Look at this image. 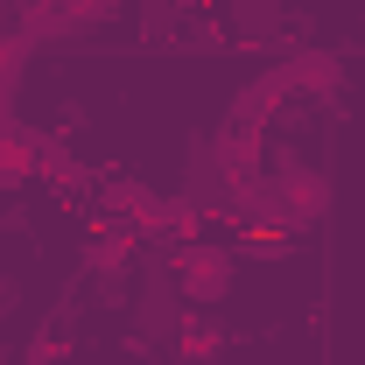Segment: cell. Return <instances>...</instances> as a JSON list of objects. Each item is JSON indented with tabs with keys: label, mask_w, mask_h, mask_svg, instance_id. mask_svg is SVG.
I'll return each mask as SVG.
<instances>
[{
	"label": "cell",
	"mask_w": 365,
	"mask_h": 365,
	"mask_svg": "<svg viewBox=\"0 0 365 365\" xmlns=\"http://www.w3.org/2000/svg\"><path fill=\"white\" fill-rule=\"evenodd\" d=\"M169 274H176V295L190 309H218L232 295V281H239V253L225 239H190V246L169 253Z\"/></svg>",
	"instance_id": "6da1fadb"
},
{
	"label": "cell",
	"mask_w": 365,
	"mask_h": 365,
	"mask_svg": "<svg viewBox=\"0 0 365 365\" xmlns=\"http://www.w3.org/2000/svg\"><path fill=\"white\" fill-rule=\"evenodd\" d=\"M211 162H218V182H225V190L260 182V162H267L260 127H232V120H225V134H218V148H211Z\"/></svg>",
	"instance_id": "3957f363"
},
{
	"label": "cell",
	"mask_w": 365,
	"mask_h": 365,
	"mask_svg": "<svg viewBox=\"0 0 365 365\" xmlns=\"http://www.w3.org/2000/svg\"><path fill=\"white\" fill-rule=\"evenodd\" d=\"M49 7H56L63 21H106V14H113L120 0H49Z\"/></svg>",
	"instance_id": "4fadbf2b"
},
{
	"label": "cell",
	"mask_w": 365,
	"mask_h": 365,
	"mask_svg": "<svg viewBox=\"0 0 365 365\" xmlns=\"http://www.w3.org/2000/svg\"><path fill=\"white\" fill-rule=\"evenodd\" d=\"M274 204H281V225L288 232H309L330 211V182L309 169V162H295V155H274Z\"/></svg>",
	"instance_id": "7a4b0ae2"
},
{
	"label": "cell",
	"mask_w": 365,
	"mask_h": 365,
	"mask_svg": "<svg viewBox=\"0 0 365 365\" xmlns=\"http://www.w3.org/2000/svg\"><path fill=\"white\" fill-rule=\"evenodd\" d=\"M232 253L239 260H288V232H246Z\"/></svg>",
	"instance_id": "7c38bea8"
},
{
	"label": "cell",
	"mask_w": 365,
	"mask_h": 365,
	"mask_svg": "<svg viewBox=\"0 0 365 365\" xmlns=\"http://www.w3.org/2000/svg\"><path fill=\"white\" fill-rule=\"evenodd\" d=\"M281 98H295V91H288V78H281V71H260L253 85L232 98V113H225V120H232V127H267Z\"/></svg>",
	"instance_id": "8992f818"
},
{
	"label": "cell",
	"mask_w": 365,
	"mask_h": 365,
	"mask_svg": "<svg viewBox=\"0 0 365 365\" xmlns=\"http://www.w3.org/2000/svg\"><path fill=\"white\" fill-rule=\"evenodd\" d=\"M36 176H43V182H56V190L71 197V190L85 182V169H78V155H71L63 140H43V169H36Z\"/></svg>",
	"instance_id": "8fae6325"
},
{
	"label": "cell",
	"mask_w": 365,
	"mask_h": 365,
	"mask_svg": "<svg viewBox=\"0 0 365 365\" xmlns=\"http://www.w3.org/2000/svg\"><path fill=\"white\" fill-rule=\"evenodd\" d=\"M140 239H155V246H190V239H204V204L197 197H162L155 204V218L140 225Z\"/></svg>",
	"instance_id": "277c9868"
},
{
	"label": "cell",
	"mask_w": 365,
	"mask_h": 365,
	"mask_svg": "<svg viewBox=\"0 0 365 365\" xmlns=\"http://www.w3.org/2000/svg\"><path fill=\"white\" fill-rule=\"evenodd\" d=\"M36 169H43V134L36 127H0V176H7V190L14 182H36Z\"/></svg>",
	"instance_id": "52a82bcc"
},
{
	"label": "cell",
	"mask_w": 365,
	"mask_h": 365,
	"mask_svg": "<svg viewBox=\"0 0 365 365\" xmlns=\"http://www.w3.org/2000/svg\"><path fill=\"white\" fill-rule=\"evenodd\" d=\"M218 344H225V323L211 317V309H197V317H176V351H182L190 365L218 359Z\"/></svg>",
	"instance_id": "30bf717a"
},
{
	"label": "cell",
	"mask_w": 365,
	"mask_h": 365,
	"mask_svg": "<svg viewBox=\"0 0 365 365\" xmlns=\"http://www.w3.org/2000/svg\"><path fill=\"white\" fill-rule=\"evenodd\" d=\"M134 246H140V225L113 218V225H106V232H98V239L85 246V267H91V274H120L127 260H134Z\"/></svg>",
	"instance_id": "9c48e42d"
},
{
	"label": "cell",
	"mask_w": 365,
	"mask_h": 365,
	"mask_svg": "<svg viewBox=\"0 0 365 365\" xmlns=\"http://www.w3.org/2000/svg\"><path fill=\"white\" fill-rule=\"evenodd\" d=\"M155 204H162V197H155L148 182H134V176H113L106 190H98V211H106V218H127V225H148Z\"/></svg>",
	"instance_id": "ba28073f"
},
{
	"label": "cell",
	"mask_w": 365,
	"mask_h": 365,
	"mask_svg": "<svg viewBox=\"0 0 365 365\" xmlns=\"http://www.w3.org/2000/svg\"><path fill=\"white\" fill-rule=\"evenodd\" d=\"M281 78H288V91H317V98H330V91L344 85V63H337L330 49H295V56L281 63Z\"/></svg>",
	"instance_id": "5b68a950"
}]
</instances>
